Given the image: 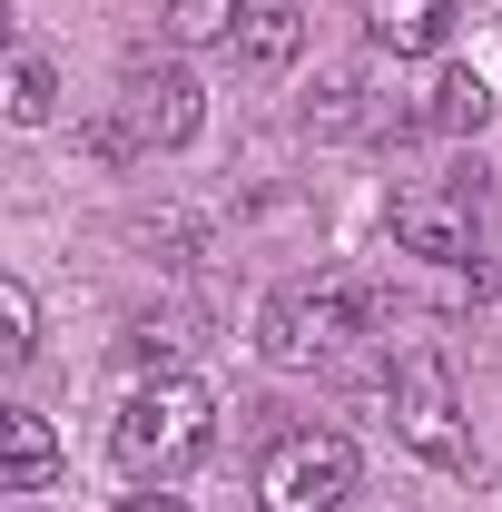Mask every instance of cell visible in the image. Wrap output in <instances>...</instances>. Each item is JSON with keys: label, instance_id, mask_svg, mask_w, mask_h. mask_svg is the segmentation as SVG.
<instances>
[{"label": "cell", "instance_id": "9a60e30c", "mask_svg": "<svg viewBox=\"0 0 502 512\" xmlns=\"http://www.w3.org/2000/svg\"><path fill=\"white\" fill-rule=\"evenodd\" d=\"M306 128L345 138V128H355V79H325V89H315V109H306Z\"/></svg>", "mask_w": 502, "mask_h": 512}, {"label": "cell", "instance_id": "5bb4252c", "mask_svg": "<svg viewBox=\"0 0 502 512\" xmlns=\"http://www.w3.org/2000/svg\"><path fill=\"white\" fill-rule=\"evenodd\" d=\"M188 345H197L188 325H158V316L128 325V365H158V375H168V355H188Z\"/></svg>", "mask_w": 502, "mask_h": 512}, {"label": "cell", "instance_id": "8fae6325", "mask_svg": "<svg viewBox=\"0 0 502 512\" xmlns=\"http://www.w3.org/2000/svg\"><path fill=\"white\" fill-rule=\"evenodd\" d=\"M50 109H60V79H50V60H40V50H20V60H10V119L40 128Z\"/></svg>", "mask_w": 502, "mask_h": 512}, {"label": "cell", "instance_id": "7a4b0ae2", "mask_svg": "<svg viewBox=\"0 0 502 512\" xmlns=\"http://www.w3.org/2000/svg\"><path fill=\"white\" fill-rule=\"evenodd\" d=\"M384 424H394V444L424 453L434 473H463V463H473V424H463V404H453V365H443L434 345H414V355L394 365Z\"/></svg>", "mask_w": 502, "mask_h": 512}, {"label": "cell", "instance_id": "277c9868", "mask_svg": "<svg viewBox=\"0 0 502 512\" xmlns=\"http://www.w3.org/2000/svg\"><path fill=\"white\" fill-rule=\"evenodd\" d=\"M345 335H355V296L345 286H276L266 316H256V355L266 365H325Z\"/></svg>", "mask_w": 502, "mask_h": 512}, {"label": "cell", "instance_id": "30bf717a", "mask_svg": "<svg viewBox=\"0 0 502 512\" xmlns=\"http://www.w3.org/2000/svg\"><path fill=\"white\" fill-rule=\"evenodd\" d=\"M424 119L463 138V128H483V119H493V89H483L473 69H443V79H434V109H424Z\"/></svg>", "mask_w": 502, "mask_h": 512}, {"label": "cell", "instance_id": "52a82bcc", "mask_svg": "<svg viewBox=\"0 0 502 512\" xmlns=\"http://www.w3.org/2000/svg\"><path fill=\"white\" fill-rule=\"evenodd\" d=\"M453 0H365V30H375V50H394V60H434L443 40H453Z\"/></svg>", "mask_w": 502, "mask_h": 512}, {"label": "cell", "instance_id": "3957f363", "mask_svg": "<svg viewBox=\"0 0 502 512\" xmlns=\"http://www.w3.org/2000/svg\"><path fill=\"white\" fill-rule=\"evenodd\" d=\"M345 493H355L345 434H276L256 463V512H345Z\"/></svg>", "mask_w": 502, "mask_h": 512}, {"label": "cell", "instance_id": "4fadbf2b", "mask_svg": "<svg viewBox=\"0 0 502 512\" xmlns=\"http://www.w3.org/2000/svg\"><path fill=\"white\" fill-rule=\"evenodd\" d=\"M30 345H40V306H30V286H20V276H10V286H0V355H10V365H20V355H30Z\"/></svg>", "mask_w": 502, "mask_h": 512}, {"label": "cell", "instance_id": "ba28073f", "mask_svg": "<svg viewBox=\"0 0 502 512\" xmlns=\"http://www.w3.org/2000/svg\"><path fill=\"white\" fill-rule=\"evenodd\" d=\"M0 463H10V493H50L60 444H50V424H40L30 404H10V414H0Z\"/></svg>", "mask_w": 502, "mask_h": 512}, {"label": "cell", "instance_id": "2e32d148", "mask_svg": "<svg viewBox=\"0 0 502 512\" xmlns=\"http://www.w3.org/2000/svg\"><path fill=\"white\" fill-rule=\"evenodd\" d=\"M119 512H188V493H168V483H138V493H119Z\"/></svg>", "mask_w": 502, "mask_h": 512}, {"label": "cell", "instance_id": "6da1fadb", "mask_svg": "<svg viewBox=\"0 0 502 512\" xmlns=\"http://www.w3.org/2000/svg\"><path fill=\"white\" fill-rule=\"evenodd\" d=\"M207 444H217V394H207L197 375H178V365L148 375L119 404V424H109V453H119L128 483H178Z\"/></svg>", "mask_w": 502, "mask_h": 512}, {"label": "cell", "instance_id": "7c38bea8", "mask_svg": "<svg viewBox=\"0 0 502 512\" xmlns=\"http://www.w3.org/2000/svg\"><path fill=\"white\" fill-rule=\"evenodd\" d=\"M247 20V0H168V40H227Z\"/></svg>", "mask_w": 502, "mask_h": 512}, {"label": "cell", "instance_id": "5b68a950", "mask_svg": "<svg viewBox=\"0 0 502 512\" xmlns=\"http://www.w3.org/2000/svg\"><path fill=\"white\" fill-rule=\"evenodd\" d=\"M119 119L138 128V148H188L197 138V79L178 60H128V79H119Z\"/></svg>", "mask_w": 502, "mask_h": 512}, {"label": "cell", "instance_id": "9c48e42d", "mask_svg": "<svg viewBox=\"0 0 502 512\" xmlns=\"http://www.w3.org/2000/svg\"><path fill=\"white\" fill-rule=\"evenodd\" d=\"M237 50H247L256 69H286L296 50H306V10H296V0H247V20H237Z\"/></svg>", "mask_w": 502, "mask_h": 512}, {"label": "cell", "instance_id": "8992f818", "mask_svg": "<svg viewBox=\"0 0 502 512\" xmlns=\"http://www.w3.org/2000/svg\"><path fill=\"white\" fill-rule=\"evenodd\" d=\"M394 247L424 256V266H463V256H473V197L404 188V197H394Z\"/></svg>", "mask_w": 502, "mask_h": 512}]
</instances>
